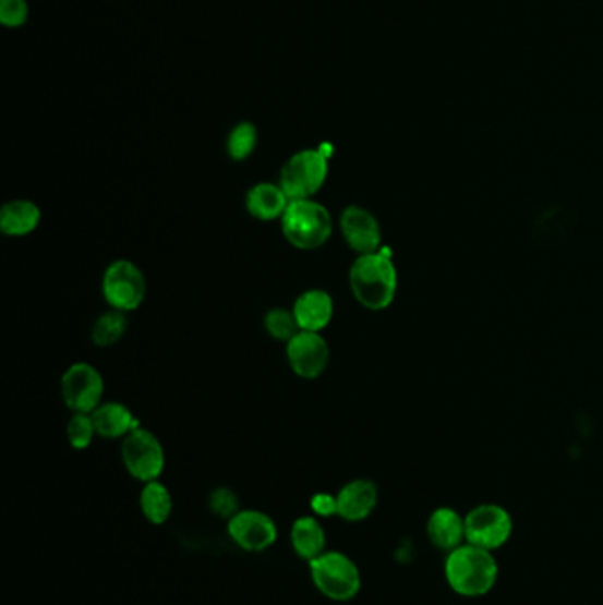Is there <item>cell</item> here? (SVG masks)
<instances>
[{
  "label": "cell",
  "mask_w": 603,
  "mask_h": 605,
  "mask_svg": "<svg viewBox=\"0 0 603 605\" xmlns=\"http://www.w3.org/2000/svg\"><path fill=\"white\" fill-rule=\"evenodd\" d=\"M352 297L361 306L381 312L395 301L398 291V271L388 249L374 254L358 255L349 269Z\"/></svg>",
  "instance_id": "1"
},
{
  "label": "cell",
  "mask_w": 603,
  "mask_h": 605,
  "mask_svg": "<svg viewBox=\"0 0 603 605\" xmlns=\"http://www.w3.org/2000/svg\"><path fill=\"white\" fill-rule=\"evenodd\" d=\"M446 581L457 595L478 598L496 586L499 568L491 550L477 545H460L448 553L445 565Z\"/></svg>",
  "instance_id": "2"
},
{
  "label": "cell",
  "mask_w": 603,
  "mask_h": 605,
  "mask_svg": "<svg viewBox=\"0 0 603 605\" xmlns=\"http://www.w3.org/2000/svg\"><path fill=\"white\" fill-rule=\"evenodd\" d=\"M280 221L286 240L298 250L321 249L333 234L331 215L312 198L290 201Z\"/></svg>",
  "instance_id": "3"
},
{
  "label": "cell",
  "mask_w": 603,
  "mask_h": 605,
  "mask_svg": "<svg viewBox=\"0 0 603 605\" xmlns=\"http://www.w3.org/2000/svg\"><path fill=\"white\" fill-rule=\"evenodd\" d=\"M309 565L315 588L329 601L349 602L360 593V568L347 554L340 550H326Z\"/></svg>",
  "instance_id": "4"
},
{
  "label": "cell",
  "mask_w": 603,
  "mask_h": 605,
  "mask_svg": "<svg viewBox=\"0 0 603 605\" xmlns=\"http://www.w3.org/2000/svg\"><path fill=\"white\" fill-rule=\"evenodd\" d=\"M329 174V158L323 149H303L281 167L280 186L290 201L312 198Z\"/></svg>",
  "instance_id": "5"
},
{
  "label": "cell",
  "mask_w": 603,
  "mask_h": 605,
  "mask_svg": "<svg viewBox=\"0 0 603 605\" xmlns=\"http://www.w3.org/2000/svg\"><path fill=\"white\" fill-rule=\"evenodd\" d=\"M101 291L110 308L128 314L144 303L147 282L136 264L126 258H119L105 269Z\"/></svg>",
  "instance_id": "6"
},
{
  "label": "cell",
  "mask_w": 603,
  "mask_h": 605,
  "mask_svg": "<svg viewBox=\"0 0 603 605\" xmlns=\"http://www.w3.org/2000/svg\"><path fill=\"white\" fill-rule=\"evenodd\" d=\"M122 464L142 484L159 480L165 470V450L158 437L147 428L130 432L121 446Z\"/></svg>",
  "instance_id": "7"
},
{
  "label": "cell",
  "mask_w": 603,
  "mask_h": 605,
  "mask_svg": "<svg viewBox=\"0 0 603 605\" xmlns=\"http://www.w3.org/2000/svg\"><path fill=\"white\" fill-rule=\"evenodd\" d=\"M514 521L506 508L485 503L466 516V542L485 550H496L510 540Z\"/></svg>",
  "instance_id": "8"
},
{
  "label": "cell",
  "mask_w": 603,
  "mask_h": 605,
  "mask_svg": "<svg viewBox=\"0 0 603 605\" xmlns=\"http://www.w3.org/2000/svg\"><path fill=\"white\" fill-rule=\"evenodd\" d=\"M61 391L62 400L73 413H94L104 399V376L89 363H73L62 376Z\"/></svg>",
  "instance_id": "9"
},
{
  "label": "cell",
  "mask_w": 603,
  "mask_h": 605,
  "mask_svg": "<svg viewBox=\"0 0 603 605\" xmlns=\"http://www.w3.org/2000/svg\"><path fill=\"white\" fill-rule=\"evenodd\" d=\"M227 531L238 547L249 553H263L278 540V525L266 511L239 510L230 521Z\"/></svg>",
  "instance_id": "10"
},
{
  "label": "cell",
  "mask_w": 603,
  "mask_h": 605,
  "mask_svg": "<svg viewBox=\"0 0 603 605\" xmlns=\"http://www.w3.org/2000/svg\"><path fill=\"white\" fill-rule=\"evenodd\" d=\"M287 360L296 376L317 379L328 368V340L317 331H298L287 342Z\"/></svg>",
  "instance_id": "11"
},
{
  "label": "cell",
  "mask_w": 603,
  "mask_h": 605,
  "mask_svg": "<svg viewBox=\"0 0 603 605\" xmlns=\"http://www.w3.org/2000/svg\"><path fill=\"white\" fill-rule=\"evenodd\" d=\"M340 230L349 249L358 255L374 254L383 249V229L374 213L361 206H347L340 216Z\"/></svg>",
  "instance_id": "12"
},
{
  "label": "cell",
  "mask_w": 603,
  "mask_h": 605,
  "mask_svg": "<svg viewBox=\"0 0 603 605\" xmlns=\"http://www.w3.org/2000/svg\"><path fill=\"white\" fill-rule=\"evenodd\" d=\"M338 517L347 522H361L372 516L379 503V488L372 480H351L338 491Z\"/></svg>",
  "instance_id": "13"
},
{
  "label": "cell",
  "mask_w": 603,
  "mask_h": 605,
  "mask_svg": "<svg viewBox=\"0 0 603 605\" xmlns=\"http://www.w3.org/2000/svg\"><path fill=\"white\" fill-rule=\"evenodd\" d=\"M296 320L301 331H317L321 334L324 328H328L335 314V305L329 292L323 289H309L301 292L292 306Z\"/></svg>",
  "instance_id": "14"
},
{
  "label": "cell",
  "mask_w": 603,
  "mask_h": 605,
  "mask_svg": "<svg viewBox=\"0 0 603 605\" xmlns=\"http://www.w3.org/2000/svg\"><path fill=\"white\" fill-rule=\"evenodd\" d=\"M426 535L434 547L451 553L466 542V517L454 508H437L429 517Z\"/></svg>",
  "instance_id": "15"
},
{
  "label": "cell",
  "mask_w": 603,
  "mask_h": 605,
  "mask_svg": "<svg viewBox=\"0 0 603 605\" xmlns=\"http://www.w3.org/2000/svg\"><path fill=\"white\" fill-rule=\"evenodd\" d=\"M290 545L301 559L314 561L321 554L326 553L328 536L317 517H298L290 525Z\"/></svg>",
  "instance_id": "16"
},
{
  "label": "cell",
  "mask_w": 603,
  "mask_h": 605,
  "mask_svg": "<svg viewBox=\"0 0 603 605\" xmlns=\"http://www.w3.org/2000/svg\"><path fill=\"white\" fill-rule=\"evenodd\" d=\"M289 202L280 184L258 183L246 193V209L261 221L280 220Z\"/></svg>",
  "instance_id": "17"
},
{
  "label": "cell",
  "mask_w": 603,
  "mask_h": 605,
  "mask_svg": "<svg viewBox=\"0 0 603 605\" xmlns=\"http://www.w3.org/2000/svg\"><path fill=\"white\" fill-rule=\"evenodd\" d=\"M93 416L94 427L98 436L105 439H118L126 437L130 432L142 427L141 422L133 416L132 409H128L121 402H105L99 406Z\"/></svg>",
  "instance_id": "18"
},
{
  "label": "cell",
  "mask_w": 603,
  "mask_h": 605,
  "mask_svg": "<svg viewBox=\"0 0 603 605\" xmlns=\"http://www.w3.org/2000/svg\"><path fill=\"white\" fill-rule=\"evenodd\" d=\"M41 223V209L33 201L5 202L0 209V230L10 238L33 234Z\"/></svg>",
  "instance_id": "19"
},
{
  "label": "cell",
  "mask_w": 603,
  "mask_h": 605,
  "mask_svg": "<svg viewBox=\"0 0 603 605\" xmlns=\"http://www.w3.org/2000/svg\"><path fill=\"white\" fill-rule=\"evenodd\" d=\"M141 510L150 524L161 525L172 516L173 501L167 485L159 480L144 484L141 493Z\"/></svg>",
  "instance_id": "20"
},
{
  "label": "cell",
  "mask_w": 603,
  "mask_h": 605,
  "mask_svg": "<svg viewBox=\"0 0 603 605\" xmlns=\"http://www.w3.org/2000/svg\"><path fill=\"white\" fill-rule=\"evenodd\" d=\"M128 329V317L121 310H108L104 315H99L98 319L94 320L93 326V342L98 348H110L124 337Z\"/></svg>",
  "instance_id": "21"
},
{
  "label": "cell",
  "mask_w": 603,
  "mask_h": 605,
  "mask_svg": "<svg viewBox=\"0 0 603 605\" xmlns=\"http://www.w3.org/2000/svg\"><path fill=\"white\" fill-rule=\"evenodd\" d=\"M258 144L257 126L252 122H239L227 136V153L234 161L249 160Z\"/></svg>",
  "instance_id": "22"
},
{
  "label": "cell",
  "mask_w": 603,
  "mask_h": 605,
  "mask_svg": "<svg viewBox=\"0 0 603 605\" xmlns=\"http://www.w3.org/2000/svg\"><path fill=\"white\" fill-rule=\"evenodd\" d=\"M264 328L275 340L289 342L290 338L296 337L301 331L296 320L294 312L286 308H273L264 317Z\"/></svg>",
  "instance_id": "23"
},
{
  "label": "cell",
  "mask_w": 603,
  "mask_h": 605,
  "mask_svg": "<svg viewBox=\"0 0 603 605\" xmlns=\"http://www.w3.org/2000/svg\"><path fill=\"white\" fill-rule=\"evenodd\" d=\"M68 441L75 450H85L89 448L94 436L98 434L94 427L93 416L85 413H73L70 422H68Z\"/></svg>",
  "instance_id": "24"
},
{
  "label": "cell",
  "mask_w": 603,
  "mask_h": 605,
  "mask_svg": "<svg viewBox=\"0 0 603 605\" xmlns=\"http://www.w3.org/2000/svg\"><path fill=\"white\" fill-rule=\"evenodd\" d=\"M209 508L225 521H230L241 510L238 494L229 487H218L209 494Z\"/></svg>",
  "instance_id": "25"
},
{
  "label": "cell",
  "mask_w": 603,
  "mask_h": 605,
  "mask_svg": "<svg viewBox=\"0 0 603 605\" xmlns=\"http://www.w3.org/2000/svg\"><path fill=\"white\" fill-rule=\"evenodd\" d=\"M27 0H0V24L8 28H20L27 24Z\"/></svg>",
  "instance_id": "26"
},
{
  "label": "cell",
  "mask_w": 603,
  "mask_h": 605,
  "mask_svg": "<svg viewBox=\"0 0 603 605\" xmlns=\"http://www.w3.org/2000/svg\"><path fill=\"white\" fill-rule=\"evenodd\" d=\"M310 508L317 517L338 516L337 496L329 493H317L310 499Z\"/></svg>",
  "instance_id": "27"
}]
</instances>
